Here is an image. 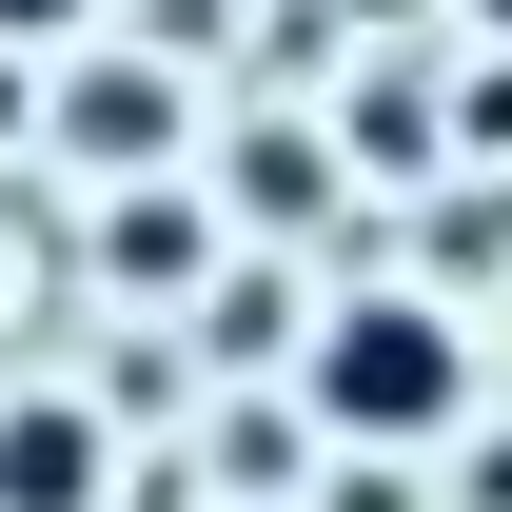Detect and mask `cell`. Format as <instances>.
I'll list each match as a JSON object with an SVG mask.
<instances>
[{
    "instance_id": "obj_1",
    "label": "cell",
    "mask_w": 512,
    "mask_h": 512,
    "mask_svg": "<svg viewBox=\"0 0 512 512\" xmlns=\"http://www.w3.org/2000/svg\"><path fill=\"white\" fill-rule=\"evenodd\" d=\"M453 394H473V355H453V316H434V296H355V316H316V414H335L355 453L453 434Z\"/></svg>"
},
{
    "instance_id": "obj_2",
    "label": "cell",
    "mask_w": 512,
    "mask_h": 512,
    "mask_svg": "<svg viewBox=\"0 0 512 512\" xmlns=\"http://www.w3.org/2000/svg\"><path fill=\"white\" fill-rule=\"evenodd\" d=\"M119 493V434L79 394H0V512H99Z\"/></svg>"
},
{
    "instance_id": "obj_3",
    "label": "cell",
    "mask_w": 512,
    "mask_h": 512,
    "mask_svg": "<svg viewBox=\"0 0 512 512\" xmlns=\"http://www.w3.org/2000/svg\"><path fill=\"white\" fill-rule=\"evenodd\" d=\"M60 158H99V178L178 158V79H158V60H79L60 79Z\"/></svg>"
},
{
    "instance_id": "obj_4",
    "label": "cell",
    "mask_w": 512,
    "mask_h": 512,
    "mask_svg": "<svg viewBox=\"0 0 512 512\" xmlns=\"http://www.w3.org/2000/svg\"><path fill=\"white\" fill-rule=\"evenodd\" d=\"M99 276L178 296V276H197V217H178V197H119V217H99Z\"/></svg>"
},
{
    "instance_id": "obj_5",
    "label": "cell",
    "mask_w": 512,
    "mask_h": 512,
    "mask_svg": "<svg viewBox=\"0 0 512 512\" xmlns=\"http://www.w3.org/2000/svg\"><path fill=\"white\" fill-rule=\"evenodd\" d=\"M355 158H394V178H414V158H434V99H414V79H355Z\"/></svg>"
},
{
    "instance_id": "obj_6",
    "label": "cell",
    "mask_w": 512,
    "mask_h": 512,
    "mask_svg": "<svg viewBox=\"0 0 512 512\" xmlns=\"http://www.w3.org/2000/svg\"><path fill=\"white\" fill-rule=\"evenodd\" d=\"M197 316H217V355H276V335H296V296H276V276H217Z\"/></svg>"
},
{
    "instance_id": "obj_7",
    "label": "cell",
    "mask_w": 512,
    "mask_h": 512,
    "mask_svg": "<svg viewBox=\"0 0 512 512\" xmlns=\"http://www.w3.org/2000/svg\"><path fill=\"white\" fill-rule=\"evenodd\" d=\"M453 138H493V158H512V60H473V99H453Z\"/></svg>"
},
{
    "instance_id": "obj_8",
    "label": "cell",
    "mask_w": 512,
    "mask_h": 512,
    "mask_svg": "<svg viewBox=\"0 0 512 512\" xmlns=\"http://www.w3.org/2000/svg\"><path fill=\"white\" fill-rule=\"evenodd\" d=\"M316 512H414V473H335V493Z\"/></svg>"
},
{
    "instance_id": "obj_9",
    "label": "cell",
    "mask_w": 512,
    "mask_h": 512,
    "mask_svg": "<svg viewBox=\"0 0 512 512\" xmlns=\"http://www.w3.org/2000/svg\"><path fill=\"white\" fill-rule=\"evenodd\" d=\"M0 40H79V0H0Z\"/></svg>"
},
{
    "instance_id": "obj_10",
    "label": "cell",
    "mask_w": 512,
    "mask_h": 512,
    "mask_svg": "<svg viewBox=\"0 0 512 512\" xmlns=\"http://www.w3.org/2000/svg\"><path fill=\"white\" fill-rule=\"evenodd\" d=\"M0 119H20V60H0Z\"/></svg>"
}]
</instances>
